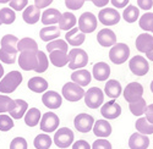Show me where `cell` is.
<instances>
[{"label":"cell","instance_id":"obj_1","mask_svg":"<svg viewBox=\"0 0 153 149\" xmlns=\"http://www.w3.org/2000/svg\"><path fill=\"white\" fill-rule=\"evenodd\" d=\"M22 82V73L19 71H11L0 81V93L10 94L14 93Z\"/></svg>","mask_w":153,"mask_h":149},{"label":"cell","instance_id":"obj_2","mask_svg":"<svg viewBox=\"0 0 153 149\" xmlns=\"http://www.w3.org/2000/svg\"><path fill=\"white\" fill-rule=\"evenodd\" d=\"M69 67L71 70H81L88 64V54L80 48H74L69 52Z\"/></svg>","mask_w":153,"mask_h":149},{"label":"cell","instance_id":"obj_3","mask_svg":"<svg viewBox=\"0 0 153 149\" xmlns=\"http://www.w3.org/2000/svg\"><path fill=\"white\" fill-rule=\"evenodd\" d=\"M130 56V48L125 43H117L113 45L109 52V59L113 64L121 65Z\"/></svg>","mask_w":153,"mask_h":149},{"label":"cell","instance_id":"obj_4","mask_svg":"<svg viewBox=\"0 0 153 149\" xmlns=\"http://www.w3.org/2000/svg\"><path fill=\"white\" fill-rule=\"evenodd\" d=\"M85 103L90 109H98L104 103V92L98 87H92L85 93Z\"/></svg>","mask_w":153,"mask_h":149},{"label":"cell","instance_id":"obj_5","mask_svg":"<svg viewBox=\"0 0 153 149\" xmlns=\"http://www.w3.org/2000/svg\"><path fill=\"white\" fill-rule=\"evenodd\" d=\"M62 97L66 99L68 102H79L80 99H82L85 97V91L82 87H80L79 84H76L74 82H68L64 84L62 89H61Z\"/></svg>","mask_w":153,"mask_h":149},{"label":"cell","instance_id":"obj_6","mask_svg":"<svg viewBox=\"0 0 153 149\" xmlns=\"http://www.w3.org/2000/svg\"><path fill=\"white\" fill-rule=\"evenodd\" d=\"M74 138H75V134L70 128L61 127L54 134V143L58 148L65 149L74 143Z\"/></svg>","mask_w":153,"mask_h":149},{"label":"cell","instance_id":"obj_7","mask_svg":"<svg viewBox=\"0 0 153 149\" xmlns=\"http://www.w3.org/2000/svg\"><path fill=\"white\" fill-rule=\"evenodd\" d=\"M129 67L135 76H145L149 71V64L147 59L141 55H135L131 58L129 61Z\"/></svg>","mask_w":153,"mask_h":149},{"label":"cell","instance_id":"obj_8","mask_svg":"<svg viewBox=\"0 0 153 149\" xmlns=\"http://www.w3.org/2000/svg\"><path fill=\"white\" fill-rule=\"evenodd\" d=\"M97 23H98V20L92 12H88V11L83 12L79 18V30L83 34L92 33L97 28Z\"/></svg>","mask_w":153,"mask_h":149},{"label":"cell","instance_id":"obj_9","mask_svg":"<svg viewBox=\"0 0 153 149\" xmlns=\"http://www.w3.org/2000/svg\"><path fill=\"white\" fill-rule=\"evenodd\" d=\"M121 16L118 12L117 9L114 7H104L99 11L98 14V20L104 26H114V24H118L120 21Z\"/></svg>","mask_w":153,"mask_h":149},{"label":"cell","instance_id":"obj_10","mask_svg":"<svg viewBox=\"0 0 153 149\" xmlns=\"http://www.w3.org/2000/svg\"><path fill=\"white\" fill-rule=\"evenodd\" d=\"M37 53L34 50L21 52L19 58V65L25 71H34L37 67Z\"/></svg>","mask_w":153,"mask_h":149},{"label":"cell","instance_id":"obj_11","mask_svg":"<svg viewBox=\"0 0 153 149\" xmlns=\"http://www.w3.org/2000/svg\"><path fill=\"white\" fill-rule=\"evenodd\" d=\"M94 122L96 121H94L92 115H88L86 113H81V114H79L77 116L75 117L74 125H75V128L79 132L87 133V132H90L93 128Z\"/></svg>","mask_w":153,"mask_h":149},{"label":"cell","instance_id":"obj_12","mask_svg":"<svg viewBox=\"0 0 153 149\" xmlns=\"http://www.w3.org/2000/svg\"><path fill=\"white\" fill-rule=\"evenodd\" d=\"M123 95H124L125 100L127 103H132V102L137 100V99L142 98L143 87H142L141 83H138V82H131V83H129L125 87V89L123 92Z\"/></svg>","mask_w":153,"mask_h":149},{"label":"cell","instance_id":"obj_13","mask_svg":"<svg viewBox=\"0 0 153 149\" xmlns=\"http://www.w3.org/2000/svg\"><path fill=\"white\" fill-rule=\"evenodd\" d=\"M59 123H60V120H59V116L54 113H45L42 119H41V130L45 133H50V132H54L56 131V128L59 127Z\"/></svg>","mask_w":153,"mask_h":149},{"label":"cell","instance_id":"obj_14","mask_svg":"<svg viewBox=\"0 0 153 149\" xmlns=\"http://www.w3.org/2000/svg\"><path fill=\"white\" fill-rule=\"evenodd\" d=\"M100 114L105 120H114L121 115V106L115 102V99H111L108 103H104L100 108Z\"/></svg>","mask_w":153,"mask_h":149},{"label":"cell","instance_id":"obj_15","mask_svg":"<svg viewBox=\"0 0 153 149\" xmlns=\"http://www.w3.org/2000/svg\"><path fill=\"white\" fill-rule=\"evenodd\" d=\"M135 45L140 53H143V54L149 53L153 49V35L148 34L147 32L141 33L140 35H137Z\"/></svg>","mask_w":153,"mask_h":149},{"label":"cell","instance_id":"obj_16","mask_svg":"<svg viewBox=\"0 0 153 149\" xmlns=\"http://www.w3.org/2000/svg\"><path fill=\"white\" fill-rule=\"evenodd\" d=\"M42 103L52 110H55L61 106L62 98L61 95L55 91H47L42 97Z\"/></svg>","mask_w":153,"mask_h":149},{"label":"cell","instance_id":"obj_17","mask_svg":"<svg viewBox=\"0 0 153 149\" xmlns=\"http://www.w3.org/2000/svg\"><path fill=\"white\" fill-rule=\"evenodd\" d=\"M97 41H98V44H100L102 46H104V48L113 46V45L117 44V35L111 30L103 28V30H100L98 32Z\"/></svg>","mask_w":153,"mask_h":149},{"label":"cell","instance_id":"obj_18","mask_svg":"<svg viewBox=\"0 0 153 149\" xmlns=\"http://www.w3.org/2000/svg\"><path fill=\"white\" fill-rule=\"evenodd\" d=\"M149 138L148 136L141 134V133H132L129 138V147L130 149H147L149 145Z\"/></svg>","mask_w":153,"mask_h":149},{"label":"cell","instance_id":"obj_19","mask_svg":"<svg viewBox=\"0 0 153 149\" xmlns=\"http://www.w3.org/2000/svg\"><path fill=\"white\" fill-rule=\"evenodd\" d=\"M92 74L93 77L97 80V81H108L109 76H110V66L107 64V63H103V61H100V63H97L94 64L93 66V70H92Z\"/></svg>","mask_w":153,"mask_h":149},{"label":"cell","instance_id":"obj_20","mask_svg":"<svg viewBox=\"0 0 153 149\" xmlns=\"http://www.w3.org/2000/svg\"><path fill=\"white\" fill-rule=\"evenodd\" d=\"M92 80V73L87 70H76L71 73V81L76 84H79L80 87H86L91 83Z\"/></svg>","mask_w":153,"mask_h":149},{"label":"cell","instance_id":"obj_21","mask_svg":"<svg viewBox=\"0 0 153 149\" xmlns=\"http://www.w3.org/2000/svg\"><path fill=\"white\" fill-rule=\"evenodd\" d=\"M93 133L98 138H107L111 134V125L108 120H98L93 125Z\"/></svg>","mask_w":153,"mask_h":149},{"label":"cell","instance_id":"obj_22","mask_svg":"<svg viewBox=\"0 0 153 149\" xmlns=\"http://www.w3.org/2000/svg\"><path fill=\"white\" fill-rule=\"evenodd\" d=\"M65 39H66V43L72 46H80L83 44V42L86 39V34L81 33L77 27H74L72 30L66 32Z\"/></svg>","mask_w":153,"mask_h":149},{"label":"cell","instance_id":"obj_23","mask_svg":"<svg viewBox=\"0 0 153 149\" xmlns=\"http://www.w3.org/2000/svg\"><path fill=\"white\" fill-rule=\"evenodd\" d=\"M42 14H41V10L38 9L36 5H28L26 9L23 10V14H22V18L23 21L28 23V24H34L39 21Z\"/></svg>","mask_w":153,"mask_h":149},{"label":"cell","instance_id":"obj_24","mask_svg":"<svg viewBox=\"0 0 153 149\" xmlns=\"http://www.w3.org/2000/svg\"><path fill=\"white\" fill-rule=\"evenodd\" d=\"M104 93L111 99L119 98L120 94L123 93V87H121L120 82L117 80H108L105 83V87H104Z\"/></svg>","mask_w":153,"mask_h":149},{"label":"cell","instance_id":"obj_25","mask_svg":"<svg viewBox=\"0 0 153 149\" xmlns=\"http://www.w3.org/2000/svg\"><path fill=\"white\" fill-rule=\"evenodd\" d=\"M76 22H77V20H76L75 15L72 14V12H64V14H61V17L59 20V30L61 31H70L72 30L75 26H76Z\"/></svg>","mask_w":153,"mask_h":149},{"label":"cell","instance_id":"obj_26","mask_svg":"<svg viewBox=\"0 0 153 149\" xmlns=\"http://www.w3.org/2000/svg\"><path fill=\"white\" fill-rule=\"evenodd\" d=\"M49 60L55 67H64L69 64L68 53H64L61 50H53L49 53Z\"/></svg>","mask_w":153,"mask_h":149},{"label":"cell","instance_id":"obj_27","mask_svg":"<svg viewBox=\"0 0 153 149\" xmlns=\"http://www.w3.org/2000/svg\"><path fill=\"white\" fill-rule=\"evenodd\" d=\"M60 35V30L58 26H45L41 30L39 37L43 42H52L59 38Z\"/></svg>","mask_w":153,"mask_h":149},{"label":"cell","instance_id":"obj_28","mask_svg":"<svg viewBox=\"0 0 153 149\" xmlns=\"http://www.w3.org/2000/svg\"><path fill=\"white\" fill-rule=\"evenodd\" d=\"M60 17H61V14L58 9H47L41 16V21L43 24L49 26V24L58 23Z\"/></svg>","mask_w":153,"mask_h":149},{"label":"cell","instance_id":"obj_29","mask_svg":"<svg viewBox=\"0 0 153 149\" xmlns=\"http://www.w3.org/2000/svg\"><path fill=\"white\" fill-rule=\"evenodd\" d=\"M27 86H28V88L34 93H44L48 89V82L43 77H39V76L32 77L28 81Z\"/></svg>","mask_w":153,"mask_h":149},{"label":"cell","instance_id":"obj_30","mask_svg":"<svg viewBox=\"0 0 153 149\" xmlns=\"http://www.w3.org/2000/svg\"><path fill=\"white\" fill-rule=\"evenodd\" d=\"M42 119V114L39 109L37 108H31L30 110H27V113L25 114V123L30 127H34L38 123L41 122Z\"/></svg>","mask_w":153,"mask_h":149},{"label":"cell","instance_id":"obj_31","mask_svg":"<svg viewBox=\"0 0 153 149\" xmlns=\"http://www.w3.org/2000/svg\"><path fill=\"white\" fill-rule=\"evenodd\" d=\"M15 109L10 113V116L15 120H20L25 116V114L27 113V109H28V104L22 100V99H16L15 100Z\"/></svg>","mask_w":153,"mask_h":149},{"label":"cell","instance_id":"obj_32","mask_svg":"<svg viewBox=\"0 0 153 149\" xmlns=\"http://www.w3.org/2000/svg\"><path fill=\"white\" fill-rule=\"evenodd\" d=\"M140 17V9L135 5H127V7L124 9L123 12V18L127 23H134Z\"/></svg>","mask_w":153,"mask_h":149},{"label":"cell","instance_id":"obj_33","mask_svg":"<svg viewBox=\"0 0 153 149\" xmlns=\"http://www.w3.org/2000/svg\"><path fill=\"white\" fill-rule=\"evenodd\" d=\"M146 108H147V103L143 98H140L137 100L132 102V103H129V109L131 111V114L135 115V116H141L145 114L146 111Z\"/></svg>","mask_w":153,"mask_h":149},{"label":"cell","instance_id":"obj_34","mask_svg":"<svg viewBox=\"0 0 153 149\" xmlns=\"http://www.w3.org/2000/svg\"><path fill=\"white\" fill-rule=\"evenodd\" d=\"M53 141L50 138V136L48 133H41L38 134L33 141V145L36 149H49L52 145Z\"/></svg>","mask_w":153,"mask_h":149},{"label":"cell","instance_id":"obj_35","mask_svg":"<svg viewBox=\"0 0 153 149\" xmlns=\"http://www.w3.org/2000/svg\"><path fill=\"white\" fill-rule=\"evenodd\" d=\"M135 127H136L137 132L141 134H145V136L153 134V125L148 122V120L146 117H140L135 123Z\"/></svg>","mask_w":153,"mask_h":149},{"label":"cell","instance_id":"obj_36","mask_svg":"<svg viewBox=\"0 0 153 149\" xmlns=\"http://www.w3.org/2000/svg\"><path fill=\"white\" fill-rule=\"evenodd\" d=\"M26 50H34L38 52V44L32 38H22L17 43V52H26Z\"/></svg>","mask_w":153,"mask_h":149},{"label":"cell","instance_id":"obj_37","mask_svg":"<svg viewBox=\"0 0 153 149\" xmlns=\"http://www.w3.org/2000/svg\"><path fill=\"white\" fill-rule=\"evenodd\" d=\"M15 100L6 94H0V114L11 113L15 109Z\"/></svg>","mask_w":153,"mask_h":149},{"label":"cell","instance_id":"obj_38","mask_svg":"<svg viewBox=\"0 0 153 149\" xmlns=\"http://www.w3.org/2000/svg\"><path fill=\"white\" fill-rule=\"evenodd\" d=\"M17 50H10V49L0 48V61L7 65H12L16 61Z\"/></svg>","mask_w":153,"mask_h":149},{"label":"cell","instance_id":"obj_39","mask_svg":"<svg viewBox=\"0 0 153 149\" xmlns=\"http://www.w3.org/2000/svg\"><path fill=\"white\" fill-rule=\"evenodd\" d=\"M138 24L141 30L146 32H151L153 28V12H146V14H143L138 20Z\"/></svg>","mask_w":153,"mask_h":149},{"label":"cell","instance_id":"obj_40","mask_svg":"<svg viewBox=\"0 0 153 149\" xmlns=\"http://www.w3.org/2000/svg\"><path fill=\"white\" fill-rule=\"evenodd\" d=\"M48 66H49V60H48L47 55L43 52L38 50V53H37V67L34 71L37 73H43L48 70Z\"/></svg>","mask_w":153,"mask_h":149},{"label":"cell","instance_id":"obj_41","mask_svg":"<svg viewBox=\"0 0 153 149\" xmlns=\"http://www.w3.org/2000/svg\"><path fill=\"white\" fill-rule=\"evenodd\" d=\"M16 20V14L15 11L10 7H3L0 10V21L4 24H11Z\"/></svg>","mask_w":153,"mask_h":149},{"label":"cell","instance_id":"obj_42","mask_svg":"<svg viewBox=\"0 0 153 149\" xmlns=\"http://www.w3.org/2000/svg\"><path fill=\"white\" fill-rule=\"evenodd\" d=\"M68 49H69V44L62 41V39H55V41H52L47 44V50L50 53L53 50H61L64 53H68Z\"/></svg>","mask_w":153,"mask_h":149},{"label":"cell","instance_id":"obj_43","mask_svg":"<svg viewBox=\"0 0 153 149\" xmlns=\"http://www.w3.org/2000/svg\"><path fill=\"white\" fill-rule=\"evenodd\" d=\"M14 119L6 114H0V131H10L14 127Z\"/></svg>","mask_w":153,"mask_h":149},{"label":"cell","instance_id":"obj_44","mask_svg":"<svg viewBox=\"0 0 153 149\" xmlns=\"http://www.w3.org/2000/svg\"><path fill=\"white\" fill-rule=\"evenodd\" d=\"M1 46L4 48H12V49H17V43H19V39L17 37L12 35V34H6L1 38Z\"/></svg>","mask_w":153,"mask_h":149},{"label":"cell","instance_id":"obj_45","mask_svg":"<svg viewBox=\"0 0 153 149\" xmlns=\"http://www.w3.org/2000/svg\"><path fill=\"white\" fill-rule=\"evenodd\" d=\"M10 149H27V141L23 137H15L10 143Z\"/></svg>","mask_w":153,"mask_h":149},{"label":"cell","instance_id":"obj_46","mask_svg":"<svg viewBox=\"0 0 153 149\" xmlns=\"http://www.w3.org/2000/svg\"><path fill=\"white\" fill-rule=\"evenodd\" d=\"M9 4L10 9H12L14 11H22L28 6V0H11Z\"/></svg>","mask_w":153,"mask_h":149},{"label":"cell","instance_id":"obj_47","mask_svg":"<svg viewBox=\"0 0 153 149\" xmlns=\"http://www.w3.org/2000/svg\"><path fill=\"white\" fill-rule=\"evenodd\" d=\"M91 149H113L110 142H108L104 138H98L97 141L93 142L92 148Z\"/></svg>","mask_w":153,"mask_h":149},{"label":"cell","instance_id":"obj_48","mask_svg":"<svg viewBox=\"0 0 153 149\" xmlns=\"http://www.w3.org/2000/svg\"><path fill=\"white\" fill-rule=\"evenodd\" d=\"M83 0H68V1H65V6L70 10H79L83 6Z\"/></svg>","mask_w":153,"mask_h":149},{"label":"cell","instance_id":"obj_49","mask_svg":"<svg viewBox=\"0 0 153 149\" xmlns=\"http://www.w3.org/2000/svg\"><path fill=\"white\" fill-rule=\"evenodd\" d=\"M137 5H138V9L148 11L153 7V0H137Z\"/></svg>","mask_w":153,"mask_h":149},{"label":"cell","instance_id":"obj_50","mask_svg":"<svg viewBox=\"0 0 153 149\" xmlns=\"http://www.w3.org/2000/svg\"><path fill=\"white\" fill-rule=\"evenodd\" d=\"M72 149H91V145L85 139H80L77 142L72 143Z\"/></svg>","mask_w":153,"mask_h":149},{"label":"cell","instance_id":"obj_51","mask_svg":"<svg viewBox=\"0 0 153 149\" xmlns=\"http://www.w3.org/2000/svg\"><path fill=\"white\" fill-rule=\"evenodd\" d=\"M130 0H110L111 5L114 6V9H123L129 4Z\"/></svg>","mask_w":153,"mask_h":149},{"label":"cell","instance_id":"obj_52","mask_svg":"<svg viewBox=\"0 0 153 149\" xmlns=\"http://www.w3.org/2000/svg\"><path fill=\"white\" fill-rule=\"evenodd\" d=\"M53 3V0H34V5L38 7V9H44L47 6H49L50 4Z\"/></svg>","mask_w":153,"mask_h":149},{"label":"cell","instance_id":"obj_53","mask_svg":"<svg viewBox=\"0 0 153 149\" xmlns=\"http://www.w3.org/2000/svg\"><path fill=\"white\" fill-rule=\"evenodd\" d=\"M145 114H146V119L148 120V122H149V123H152V125H153V104L147 105L146 111H145Z\"/></svg>","mask_w":153,"mask_h":149},{"label":"cell","instance_id":"obj_54","mask_svg":"<svg viewBox=\"0 0 153 149\" xmlns=\"http://www.w3.org/2000/svg\"><path fill=\"white\" fill-rule=\"evenodd\" d=\"M91 1L97 7H104L105 5H108V3L110 1V0H91Z\"/></svg>","mask_w":153,"mask_h":149},{"label":"cell","instance_id":"obj_55","mask_svg":"<svg viewBox=\"0 0 153 149\" xmlns=\"http://www.w3.org/2000/svg\"><path fill=\"white\" fill-rule=\"evenodd\" d=\"M146 56H147V59H148L149 61H153V49H152V50H151L149 53H147V54H146Z\"/></svg>","mask_w":153,"mask_h":149},{"label":"cell","instance_id":"obj_56","mask_svg":"<svg viewBox=\"0 0 153 149\" xmlns=\"http://www.w3.org/2000/svg\"><path fill=\"white\" fill-rule=\"evenodd\" d=\"M3 76H4V67H3V65H1V64H0V81H1Z\"/></svg>","mask_w":153,"mask_h":149},{"label":"cell","instance_id":"obj_57","mask_svg":"<svg viewBox=\"0 0 153 149\" xmlns=\"http://www.w3.org/2000/svg\"><path fill=\"white\" fill-rule=\"evenodd\" d=\"M11 0H0V4H6V3H10Z\"/></svg>","mask_w":153,"mask_h":149},{"label":"cell","instance_id":"obj_58","mask_svg":"<svg viewBox=\"0 0 153 149\" xmlns=\"http://www.w3.org/2000/svg\"><path fill=\"white\" fill-rule=\"evenodd\" d=\"M151 91H152V93H153V81L151 82Z\"/></svg>","mask_w":153,"mask_h":149},{"label":"cell","instance_id":"obj_59","mask_svg":"<svg viewBox=\"0 0 153 149\" xmlns=\"http://www.w3.org/2000/svg\"><path fill=\"white\" fill-rule=\"evenodd\" d=\"M83 1H91V0H83Z\"/></svg>","mask_w":153,"mask_h":149},{"label":"cell","instance_id":"obj_60","mask_svg":"<svg viewBox=\"0 0 153 149\" xmlns=\"http://www.w3.org/2000/svg\"><path fill=\"white\" fill-rule=\"evenodd\" d=\"M1 24H3V23H1V21H0V26H1Z\"/></svg>","mask_w":153,"mask_h":149},{"label":"cell","instance_id":"obj_61","mask_svg":"<svg viewBox=\"0 0 153 149\" xmlns=\"http://www.w3.org/2000/svg\"><path fill=\"white\" fill-rule=\"evenodd\" d=\"M151 33H153V28H152V31H151Z\"/></svg>","mask_w":153,"mask_h":149},{"label":"cell","instance_id":"obj_62","mask_svg":"<svg viewBox=\"0 0 153 149\" xmlns=\"http://www.w3.org/2000/svg\"><path fill=\"white\" fill-rule=\"evenodd\" d=\"M65 1H68V0H65Z\"/></svg>","mask_w":153,"mask_h":149}]
</instances>
